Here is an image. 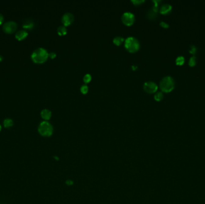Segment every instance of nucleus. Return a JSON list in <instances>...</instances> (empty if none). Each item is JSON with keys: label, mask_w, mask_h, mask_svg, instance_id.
I'll return each instance as SVG.
<instances>
[{"label": "nucleus", "mask_w": 205, "mask_h": 204, "mask_svg": "<svg viewBox=\"0 0 205 204\" xmlns=\"http://www.w3.org/2000/svg\"><path fill=\"white\" fill-rule=\"evenodd\" d=\"M91 79H92V77H91V74H86V75H85V76L84 77V79H83L84 82L85 83H89V82H91Z\"/></svg>", "instance_id": "20"}, {"label": "nucleus", "mask_w": 205, "mask_h": 204, "mask_svg": "<svg viewBox=\"0 0 205 204\" xmlns=\"http://www.w3.org/2000/svg\"><path fill=\"white\" fill-rule=\"evenodd\" d=\"M125 47L130 53H135L140 49V43L136 38L134 37H128L125 40Z\"/></svg>", "instance_id": "2"}, {"label": "nucleus", "mask_w": 205, "mask_h": 204, "mask_svg": "<svg viewBox=\"0 0 205 204\" xmlns=\"http://www.w3.org/2000/svg\"><path fill=\"white\" fill-rule=\"evenodd\" d=\"M88 86L86 85H84L82 86L81 87V92L83 93V94H86L88 93Z\"/></svg>", "instance_id": "22"}, {"label": "nucleus", "mask_w": 205, "mask_h": 204, "mask_svg": "<svg viewBox=\"0 0 205 204\" xmlns=\"http://www.w3.org/2000/svg\"><path fill=\"white\" fill-rule=\"evenodd\" d=\"M48 58L49 53L42 47L36 49L31 55V59L36 64H43L47 61Z\"/></svg>", "instance_id": "1"}, {"label": "nucleus", "mask_w": 205, "mask_h": 204, "mask_svg": "<svg viewBox=\"0 0 205 204\" xmlns=\"http://www.w3.org/2000/svg\"><path fill=\"white\" fill-rule=\"evenodd\" d=\"M38 131L41 135L48 137L51 136L52 134H53V126L49 122L47 121H43L40 123L38 128Z\"/></svg>", "instance_id": "4"}, {"label": "nucleus", "mask_w": 205, "mask_h": 204, "mask_svg": "<svg viewBox=\"0 0 205 204\" xmlns=\"http://www.w3.org/2000/svg\"><path fill=\"white\" fill-rule=\"evenodd\" d=\"M3 123H4V127L7 128H10V127H11L13 125V121L11 119L7 118V119H5L4 120Z\"/></svg>", "instance_id": "15"}, {"label": "nucleus", "mask_w": 205, "mask_h": 204, "mask_svg": "<svg viewBox=\"0 0 205 204\" xmlns=\"http://www.w3.org/2000/svg\"><path fill=\"white\" fill-rule=\"evenodd\" d=\"M4 20V17L2 14L0 13V25H1L3 23Z\"/></svg>", "instance_id": "27"}, {"label": "nucleus", "mask_w": 205, "mask_h": 204, "mask_svg": "<svg viewBox=\"0 0 205 204\" xmlns=\"http://www.w3.org/2000/svg\"><path fill=\"white\" fill-rule=\"evenodd\" d=\"M188 64L189 65V66L191 67H193L194 65H196V57L195 56H192L189 58Z\"/></svg>", "instance_id": "19"}, {"label": "nucleus", "mask_w": 205, "mask_h": 204, "mask_svg": "<svg viewBox=\"0 0 205 204\" xmlns=\"http://www.w3.org/2000/svg\"><path fill=\"white\" fill-rule=\"evenodd\" d=\"M124 41H125L124 38L122 37H120V36L115 37L113 40V43L117 46H120Z\"/></svg>", "instance_id": "14"}, {"label": "nucleus", "mask_w": 205, "mask_h": 204, "mask_svg": "<svg viewBox=\"0 0 205 204\" xmlns=\"http://www.w3.org/2000/svg\"><path fill=\"white\" fill-rule=\"evenodd\" d=\"M143 89L148 93H153L156 92L158 86L154 82H147L143 85Z\"/></svg>", "instance_id": "7"}, {"label": "nucleus", "mask_w": 205, "mask_h": 204, "mask_svg": "<svg viewBox=\"0 0 205 204\" xmlns=\"http://www.w3.org/2000/svg\"><path fill=\"white\" fill-rule=\"evenodd\" d=\"M56 56V53H54V52H51V53H49V57L51 58V59H54V58H55Z\"/></svg>", "instance_id": "25"}, {"label": "nucleus", "mask_w": 205, "mask_h": 204, "mask_svg": "<svg viewBox=\"0 0 205 204\" xmlns=\"http://www.w3.org/2000/svg\"><path fill=\"white\" fill-rule=\"evenodd\" d=\"M153 2L154 3V5L158 6V4H159L160 2H161V1H160V0H153Z\"/></svg>", "instance_id": "26"}, {"label": "nucleus", "mask_w": 205, "mask_h": 204, "mask_svg": "<svg viewBox=\"0 0 205 204\" xmlns=\"http://www.w3.org/2000/svg\"><path fill=\"white\" fill-rule=\"evenodd\" d=\"M1 128H1V125H0V131H1Z\"/></svg>", "instance_id": "29"}, {"label": "nucleus", "mask_w": 205, "mask_h": 204, "mask_svg": "<svg viewBox=\"0 0 205 204\" xmlns=\"http://www.w3.org/2000/svg\"><path fill=\"white\" fill-rule=\"evenodd\" d=\"M156 12H154V10H151L150 11H149L148 12V13H147V16H148V17L149 18V19H154L155 17H156Z\"/></svg>", "instance_id": "18"}, {"label": "nucleus", "mask_w": 205, "mask_h": 204, "mask_svg": "<svg viewBox=\"0 0 205 204\" xmlns=\"http://www.w3.org/2000/svg\"><path fill=\"white\" fill-rule=\"evenodd\" d=\"M74 16L72 13H66L65 14L63 15L62 19H61V22L64 26H67L70 25L74 21Z\"/></svg>", "instance_id": "8"}, {"label": "nucleus", "mask_w": 205, "mask_h": 204, "mask_svg": "<svg viewBox=\"0 0 205 204\" xmlns=\"http://www.w3.org/2000/svg\"><path fill=\"white\" fill-rule=\"evenodd\" d=\"M174 85V79L169 76L163 78L160 83V89L164 92H170L173 90Z\"/></svg>", "instance_id": "3"}, {"label": "nucleus", "mask_w": 205, "mask_h": 204, "mask_svg": "<svg viewBox=\"0 0 205 204\" xmlns=\"http://www.w3.org/2000/svg\"><path fill=\"white\" fill-rule=\"evenodd\" d=\"M34 22L31 19H28L24 22L23 24V28L26 30H31L34 28Z\"/></svg>", "instance_id": "12"}, {"label": "nucleus", "mask_w": 205, "mask_h": 204, "mask_svg": "<svg viewBox=\"0 0 205 204\" xmlns=\"http://www.w3.org/2000/svg\"><path fill=\"white\" fill-rule=\"evenodd\" d=\"M2 59H3V58H2V56L1 55H0V62H1V61H2Z\"/></svg>", "instance_id": "28"}, {"label": "nucleus", "mask_w": 205, "mask_h": 204, "mask_svg": "<svg viewBox=\"0 0 205 204\" xmlns=\"http://www.w3.org/2000/svg\"><path fill=\"white\" fill-rule=\"evenodd\" d=\"M27 36H28L27 31H25V30H19L15 34L16 38L17 39V40H19V41L25 39Z\"/></svg>", "instance_id": "10"}, {"label": "nucleus", "mask_w": 205, "mask_h": 204, "mask_svg": "<svg viewBox=\"0 0 205 204\" xmlns=\"http://www.w3.org/2000/svg\"><path fill=\"white\" fill-rule=\"evenodd\" d=\"M17 23L14 21H8L3 25V30L7 34L13 33L17 29Z\"/></svg>", "instance_id": "6"}, {"label": "nucleus", "mask_w": 205, "mask_h": 204, "mask_svg": "<svg viewBox=\"0 0 205 204\" xmlns=\"http://www.w3.org/2000/svg\"><path fill=\"white\" fill-rule=\"evenodd\" d=\"M197 47L195 46L194 45H191V46H190V47H189V53H191V54H193V55L196 54V53L197 52Z\"/></svg>", "instance_id": "21"}, {"label": "nucleus", "mask_w": 205, "mask_h": 204, "mask_svg": "<svg viewBox=\"0 0 205 204\" xmlns=\"http://www.w3.org/2000/svg\"><path fill=\"white\" fill-rule=\"evenodd\" d=\"M172 9V7L171 4H163L160 9V13L163 15H167L170 13Z\"/></svg>", "instance_id": "9"}, {"label": "nucleus", "mask_w": 205, "mask_h": 204, "mask_svg": "<svg viewBox=\"0 0 205 204\" xmlns=\"http://www.w3.org/2000/svg\"><path fill=\"white\" fill-rule=\"evenodd\" d=\"M185 62V58L183 56H178L176 59V64L178 65H182Z\"/></svg>", "instance_id": "17"}, {"label": "nucleus", "mask_w": 205, "mask_h": 204, "mask_svg": "<svg viewBox=\"0 0 205 204\" xmlns=\"http://www.w3.org/2000/svg\"><path fill=\"white\" fill-rule=\"evenodd\" d=\"M145 1L144 0H133L131 2L135 4V5H139L142 3H143Z\"/></svg>", "instance_id": "23"}, {"label": "nucleus", "mask_w": 205, "mask_h": 204, "mask_svg": "<svg viewBox=\"0 0 205 204\" xmlns=\"http://www.w3.org/2000/svg\"><path fill=\"white\" fill-rule=\"evenodd\" d=\"M41 116L43 119L45 120H48L51 119L52 116L51 111L48 109H43L41 111Z\"/></svg>", "instance_id": "11"}, {"label": "nucleus", "mask_w": 205, "mask_h": 204, "mask_svg": "<svg viewBox=\"0 0 205 204\" xmlns=\"http://www.w3.org/2000/svg\"><path fill=\"white\" fill-rule=\"evenodd\" d=\"M122 23L126 26H131L135 22V16L131 12H125L121 17Z\"/></svg>", "instance_id": "5"}, {"label": "nucleus", "mask_w": 205, "mask_h": 204, "mask_svg": "<svg viewBox=\"0 0 205 204\" xmlns=\"http://www.w3.org/2000/svg\"><path fill=\"white\" fill-rule=\"evenodd\" d=\"M57 33L59 35H64L67 33V30L66 28V26L62 25L59 26L57 29Z\"/></svg>", "instance_id": "13"}, {"label": "nucleus", "mask_w": 205, "mask_h": 204, "mask_svg": "<svg viewBox=\"0 0 205 204\" xmlns=\"http://www.w3.org/2000/svg\"><path fill=\"white\" fill-rule=\"evenodd\" d=\"M160 25L162 26V27H163V28H169V24L167 23H166V22H160Z\"/></svg>", "instance_id": "24"}, {"label": "nucleus", "mask_w": 205, "mask_h": 204, "mask_svg": "<svg viewBox=\"0 0 205 204\" xmlns=\"http://www.w3.org/2000/svg\"><path fill=\"white\" fill-rule=\"evenodd\" d=\"M163 93L161 92H156L155 95H154V99L156 101H160L163 100Z\"/></svg>", "instance_id": "16"}]
</instances>
